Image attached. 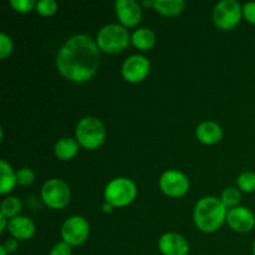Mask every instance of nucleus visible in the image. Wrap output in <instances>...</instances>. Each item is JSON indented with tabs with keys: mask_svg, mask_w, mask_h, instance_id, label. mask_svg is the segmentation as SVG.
Returning <instances> with one entry per match:
<instances>
[{
	"mask_svg": "<svg viewBox=\"0 0 255 255\" xmlns=\"http://www.w3.org/2000/svg\"><path fill=\"white\" fill-rule=\"evenodd\" d=\"M156 41V36H154V32L152 30L147 29V27H142V29L136 30V31L132 34V42H133L134 46L139 50H149L154 45Z\"/></svg>",
	"mask_w": 255,
	"mask_h": 255,
	"instance_id": "f3484780",
	"label": "nucleus"
},
{
	"mask_svg": "<svg viewBox=\"0 0 255 255\" xmlns=\"http://www.w3.org/2000/svg\"><path fill=\"white\" fill-rule=\"evenodd\" d=\"M57 9V4L54 0H40L39 2H36V10L40 15H44V16H49L52 15Z\"/></svg>",
	"mask_w": 255,
	"mask_h": 255,
	"instance_id": "5701e85b",
	"label": "nucleus"
},
{
	"mask_svg": "<svg viewBox=\"0 0 255 255\" xmlns=\"http://www.w3.org/2000/svg\"><path fill=\"white\" fill-rule=\"evenodd\" d=\"M115 7H116V14L120 21L125 26H136L141 21V7L134 0H117Z\"/></svg>",
	"mask_w": 255,
	"mask_h": 255,
	"instance_id": "f8f14e48",
	"label": "nucleus"
},
{
	"mask_svg": "<svg viewBox=\"0 0 255 255\" xmlns=\"http://www.w3.org/2000/svg\"><path fill=\"white\" fill-rule=\"evenodd\" d=\"M97 46L107 54H117L128 46L129 34L124 26L111 24L102 27L97 34Z\"/></svg>",
	"mask_w": 255,
	"mask_h": 255,
	"instance_id": "7ed1b4c3",
	"label": "nucleus"
},
{
	"mask_svg": "<svg viewBox=\"0 0 255 255\" xmlns=\"http://www.w3.org/2000/svg\"><path fill=\"white\" fill-rule=\"evenodd\" d=\"M243 12L246 19L255 25V2H247L243 7Z\"/></svg>",
	"mask_w": 255,
	"mask_h": 255,
	"instance_id": "cd10ccee",
	"label": "nucleus"
},
{
	"mask_svg": "<svg viewBox=\"0 0 255 255\" xmlns=\"http://www.w3.org/2000/svg\"><path fill=\"white\" fill-rule=\"evenodd\" d=\"M222 136H223V131H222L221 126L216 122H203L197 128V138L204 144L217 143L222 138Z\"/></svg>",
	"mask_w": 255,
	"mask_h": 255,
	"instance_id": "2eb2a0df",
	"label": "nucleus"
},
{
	"mask_svg": "<svg viewBox=\"0 0 255 255\" xmlns=\"http://www.w3.org/2000/svg\"><path fill=\"white\" fill-rule=\"evenodd\" d=\"M44 203L52 209H61L70 202V189L60 179H50L44 184L41 191Z\"/></svg>",
	"mask_w": 255,
	"mask_h": 255,
	"instance_id": "0eeeda50",
	"label": "nucleus"
},
{
	"mask_svg": "<svg viewBox=\"0 0 255 255\" xmlns=\"http://www.w3.org/2000/svg\"><path fill=\"white\" fill-rule=\"evenodd\" d=\"M227 207L216 197L201 199L194 208V222L201 231L212 233L219 229L227 217Z\"/></svg>",
	"mask_w": 255,
	"mask_h": 255,
	"instance_id": "f03ea898",
	"label": "nucleus"
},
{
	"mask_svg": "<svg viewBox=\"0 0 255 255\" xmlns=\"http://www.w3.org/2000/svg\"><path fill=\"white\" fill-rule=\"evenodd\" d=\"M0 223H1V226H0V233H2L5 227H6V217L2 216L1 213H0Z\"/></svg>",
	"mask_w": 255,
	"mask_h": 255,
	"instance_id": "c756f323",
	"label": "nucleus"
},
{
	"mask_svg": "<svg viewBox=\"0 0 255 255\" xmlns=\"http://www.w3.org/2000/svg\"><path fill=\"white\" fill-rule=\"evenodd\" d=\"M229 227L239 233H248L255 226V217L251 209L246 207H236L227 214Z\"/></svg>",
	"mask_w": 255,
	"mask_h": 255,
	"instance_id": "9b49d317",
	"label": "nucleus"
},
{
	"mask_svg": "<svg viewBox=\"0 0 255 255\" xmlns=\"http://www.w3.org/2000/svg\"><path fill=\"white\" fill-rule=\"evenodd\" d=\"M161 189L169 197H182L188 192L189 179L178 171H167L159 179Z\"/></svg>",
	"mask_w": 255,
	"mask_h": 255,
	"instance_id": "1a4fd4ad",
	"label": "nucleus"
},
{
	"mask_svg": "<svg viewBox=\"0 0 255 255\" xmlns=\"http://www.w3.org/2000/svg\"><path fill=\"white\" fill-rule=\"evenodd\" d=\"M136 186L127 178H116L107 184L105 198L107 203L114 207H125L136 198Z\"/></svg>",
	"mask_w": 255,
	"mask_h": 255,
	"instance_id": "39448f33",
	"label": "nucleus"
},
{
	"mask_svg": "<svg viewBox=\"0 0 255 255\" xmlns=\"http://www.w3.org/2000/svg\"><path fill=\"white\" fill-rule=\"evenodd\" d=\"M89 223L82 217H71V218L65 222L61 229L62 239L69 246H80V244H82L89 237Z\"/></svg>",
	"mask_w": 255,
	"mask_h": 255,
	"instance_id": "6e6552de",
	"label": "nucleus"
},
{
	"mask_svg": "<svg viewBox=\"0 0 255 255\" xmlns=\"http://www.w3.org/2000/svg\"><path fill=\"white\" fill-rule=\"evenodd\" d=\"M242 6L234 0H224L218 2L214 7L213 20L218 27L231 30L239 24L242 17Z\"/></svg>",
	"mask_w": 255,
	"mask_h": 255,
	"instance_id": "423d86ee",
	"label": "nucleus"
},
{
	"mask_svg": "<svg viewBox=\"0 0 255 255\" xmlns=\"http://www.w3.org/2000/svg\"><path fill=\"white\" fill-rule=\"evenodd\" d=\"M143 5L144 6H151V1H144Z\"/></svg>",
	"mask_w": 255,
	"mask_h": 255,
	"instance_id": "473e14b6",
	"label": "nucleus"
},
{
	"mask_svg": "<svg viewBox=\"0 0 255 255\" xmlns=\"http://www.w3.org/2000/svg\"><path fill=\"white\" fill-rule=\"evenodd\" d=\"M106 137L104 124L96 117H85L76 127V138L82 147L96 149L101 146Z\"/></svg>",
	"mask_w": 255,
	"mask_h": 255,
	"instance_id": "20e7f679",
	"label": "nucleus"
},
{
	"mask_svg": "<svg viewBox=\"0 0 255 255\" xmlns=\"http://www.w3.org/2000/svg\"><path fill=\"white\" fill-rule=\"evenodd\" d=\"M12 51V42L7 35H0V59H6Z\"/></svg>",
	"mask_w": 255,
	"mask_h": 255,
	"instance_id": "393cba45",
	"label": "nucleus"
},
{
	"mask_svg": "<svg viewBox=\"0 0 255 255\" xmlns=\"http://www.w3.org/2000/svg\"><path fill=\"white\" fill-rule=\"evenodd\" d=\"M149 61L142 55L128 57L122 65V75L128 82H139L149 74Z\"/></svg>",
	"mask_w": 255,
	"mask_h": 255,
	"instance_id": "9d476101",
	"label": "nucleus"
},
{
	"mask_svg": "<svg viewBox=\"0 0 255 255\" xmlns=\"http://www.w3.org/2000/svg\"><path fill=\"white\" fill-rule=\"evenodd\" d=\"M7 228H9L10 234L15 239H20V241H27L35 233L34 223L27 217H15L10 219Z\"/></svg>",
	"mask_w": 255,
	"mask_h": 255,
	"instance_id": "4468645a",
	"label": "nucleus"
},
{
	"mask_svg": "<svg viewBox=\"0 0 255 255\" xmlns=\"http://www.w3.org/2000/svg\"><path fill=\"white\" fill-rule=\"evenodd\" d=\"M238 186L244 192L255 191V173L253 172H244L238 177Z\"/></svg>",
	"mask_w": 255,
	"mask_h": 255,
	"instance_id": "4be33fe9",
	"label": "nucleus"
},
{
	"mask_svg": "<svg viewBox=\"0 0 255 255\" xmlns=\"http://www.w3.org/2000/svg\"><path fill=\"white\" fill-rule=\"evenodd\" d=\"M253 255H255V242H254V244H253Z\"/></svg>",
	"mask_w": 255,
	"mask_h": 255,
	"instance_id": "72a5a7b5",
	"label": "nucleus"
},
{
	"mask_svg": "<svg viewBox=\"0 0 255 255\" xmlns=\"http://www.w3.org/2000/svg\"><path fill=\"white\" fill-rule=\"evenodd\" d=\"M21 202L15 197H9L1 203V214L6 218H15L21 212Z\"/></svg>",
	"mask_w": 255,
	"mask_h": 255,
	"instance_id": "aec40b11",
	"label": "nucleus"
},
{
	"mask_svg": "<svg viewBox=\"0 0 255 255\" xmlns=\"http://www.w3.org/2000/svg\"><path fill=\"white\" fill-rule=\"evenodd\" d=\"M4 248L6 249L7 253H11V252H15L17 249V242L15 239H7L4 243Z\"/></svg>",
	"mask_w": 255,
	"mask_h": 255,
	"instance_id": "c85d7f7f",
	"label": "nucleus"
},
{
	"mask_svg": "<svg viewBox=\"0 0 255 255\" xmlns=\"http://www.w3.org/2000/svg\"><path fill=\"white\" fill-rule=\"evenodd\" d=\"M158 247L163 255H187L189 252L188 242L176 233L164 234L159 239Z\"/></svg>",
	"mask_w": 255,
	"mask_h": 255,
	"instance_id": "ddd939ff",
	"label": "nucleus"
},
{
	"mask_svg": "<svg viewBox=\"0 0 255 255\" xmlns=\"http://www.w3.org/2000/svg\"><path fill=\"white\" fill-rule=\"evenodd\" d=\"M10 5L19 12H29L36 6V2L34 0H11Z\"/></svg>",
	"mask_w": 255,
	"mask_h": 255,
	"instance_id": "a878e982",
	"label": "nucleus"
},
{
	"mask_svg": "<svg viewBox=\"0 0 255 255\" xmlns=\"http://www.w3.org/2000/svg\"><path fill=\"white\" fill-rule=\"evenodd\" d=\"M151 6H153L162 15L176 16L183 10L184 1L183 0H153L151 1Z\"/></svg>",
	"mask_w": 255,
	"mask_h": 255,
	"instance_id": "dca6fc26",
	"label": "nucleus"
},
{
	"mask_svg": "<svg viewBox=\"0 0 255 255\" xmlns=\"http://www.w3.org/2000/svg\"><path fill=\"white\" fill-rule=\"evenodd\" d=\"M57 70L74 82H85L100 66V49L89 35H76L61 47L56 60Z\"/></svg>",
	"mask_w": 255,
	"mask_h": 255,
	"instance_id": "f257e3e1",
	"label": "nucleus"
},
{
	"mask_svg": "<svg viewBox=\"0 0 255 255\" xmlns=\"http://www.w3.org/2000/svg\"><path fill=\"white\" fill-rule=\"evenodd\" d=\"M79 152V143L72 138H62L55 146V153L60 159H67L74 158Z\"/></svg>",
	"mask_w": 255,
	"mask_h": 255,
	"instance_id": "a211bd4d",
	"label": "nucleus"
},
{
	"mask_svg": "<svg viewBox=\"0 0 255 255\" xmlns=\"http://www.w3.org/2000/svg\"><path fill=\"white\" fill-rule=\"evenodd\" d=\"M50 255H71V246L62 242V243H57L54 248L50 252Z\"/></svg>",
	"mask_w": 255,
	"mask_h": 255,
	"instance_id": "bb28decb",
	"label": "nucleus"
},
{
	"mask_svg": "<svg viewBox=\"0 0 255 255\" xmlns=\"http://www.w3.org/2000/svg\"><path fill=\"white\" fill-rule=\"evenodd\" d=\"M112 208H114V206H111V204L107 203V202L104 204V211L106 212V213H111Z\"/></svg>",
	"mask_w": 255,
	"mask_h": 255,
	"instance_id": "7c9ffc66",
	"label": "nucleus"
},
{
	"mask_svg": "<svg viewBox=\"0 0 255 255\" xmlns=\"http://www.w3.org/2000/svg\"><path fill=\"white\" fill-rule=\"evenodd\" d=\"M0 254H1V255H6V254H7L6 249L4 248V246H1V247H0Z\"/></svg>",
	"mask_w": 255,
	"mask_h": 255,
	"instance_id": "2f4dec72",
	"label": "nucleus"
},
{
	"mask_svg": "<svg viewBox=\"0 0 255 255\" xmlns=\"http://www.w3.org/2000/svg\"><path fill=\"white\" fill-rule=\"evenodd\" d=\"M242 194L234 187H229V188L224 189L223 194H222V202L226 207H234L236 208L237 204L241 202Z\"/></svg>",
	"mask_w": 255,
	"mask_h": 255,
	"instance_id": "412c9836",
	"label": "nucleus"
},
{
	"mask_svg": "<svg viewBox=\"0 0 255 255\" xmlns=\"http://www.w3.org/2000/svg\"><path fill=\"white\" fill-rule=\"evenodd\" d=\"M0 171H1V186H0V193L6 194L14 189L16 184V176L12 172V168L6 161L2 159L0 162Z\"/></svg>",
	"mask_w": 255,
	"mask_h": 255,
	"instance_id": "6ab92c4d",
	"label": "nucleus"
},
{
	"mask_svg": "<svg viewBox=\"0 0 255 255\" xmlns=\"http://www.w3.org/2000/svg\"><path fill=\"white\" fill-rule=\"evenodd\" d=\"M16 176V183L20 186H29L34 182L35 174L31 169L29 168H21L15 173Z\"/></svg>",
	"mask_w": 255,
	"mask_h": 255,
	"instance_id": "b1692460",
	"label": "nucleus"
}]
</instances>
